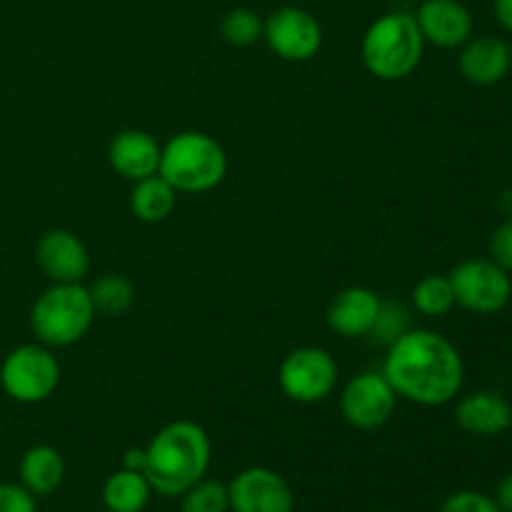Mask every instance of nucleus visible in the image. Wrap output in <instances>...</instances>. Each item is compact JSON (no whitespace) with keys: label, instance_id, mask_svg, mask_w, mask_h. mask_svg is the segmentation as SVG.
Listing matches in <instances>:
<instances>
[{"label":"nucleus","instance_id":"obj_1","mask_svg":"<svg viewBox=\"0 0 512 512\" xmlns=\"http://www.w3.org/2000/svg\"><path fill=\"white\" fill-rule=\"evenodd\" d=\"M383 375L398 398L435 408L455 400L465 380L458 348L433 330H408L390 343Z\"/></svg>","mask_w":512,"mask_h":512},{"label":"nucleus","instance_id":"obj_2","mask_svg":"<svg viewBox=\"0 0 512 512\" xmlns=\"http://www.w3.org/2000/svg\"><path fill=\"white\" fill-rule=\"evenodd\" d=\"M143 475L153 493L180 498L200 478H205L213 460L208 433L193 420H175L160 428L145 445Z\"/></svg>","mask_w":512,"mask_h":512},{"label":"nucleus","instance_id":"obj_3","mask_svg":"<svg viewBox=\"0 0 512 512\" xmlns=\"http://www.w3.org/2000/svg\"><path fill=\"white\" fill-rule=\"evenodd\" d=\"M425 40L415 15L393 10L380 15L365 30L360 55L370 75L378 80H403L415 73L423 60Z\"/></svg>","mask_w":512,"mask_h":512},{"label":"nucleus","instance_id":"obj_4","mask_svg":"<svg viewBox=\"0 0 512 512\" xmlns=\"http://www.w3.org/2000/svg\"><path fill=\"white\" fill-rule=\"evenodd\" d=\"M228 173V155L223 145L208 133L185 130L173 135L160 153L158 175L178 193H208L218 188Z\"/></svg>","mask_w":512,"mask_h":512},{"label":"nucleus","instance_id":"obj_5","mask_svg":"<svg viewBox=\"0 0 512 512\" xmlns=\"http://www.w3.org/2000/svg\"><path fill=\"white\" fill-rule=\"evenodd\" d=\"M93 320V300L80 283H53L30 310V328L48 348H68L83 340Z\"/></svg>","mask_w":512,"mask_h":512},{"label":"nucleus","instance_id":"obj_6","mask_svg":"<svg viewBox=\"0 0 512 512\" xmlns=\"http://www.w3.org/2000/svg\"><path fill=\"white\" fill-rule=\"evenodd\" d=\"M60 383V363L43 345H20L0 365V385L15 403L35 405L48 400Z\"/></svg>","mask_w":512,"mask_h":512},{"label":"nucleus","instance_id":"obj_7","mask_svg":"<svg viewBox=\"0 0 512 512\" xmlns=\"http://www.w3.org/2000/svg\"><path fill=\"white\" fill-rule=\"evenodd\" d=\"M278 383L285 398L293 403H323L338 383V363L328 350L315 348V345L295 348L280 363Z\"/></svg>","mask_w":512,"mask_h":512},{"label":"nucleus","instance_id":"obj_8","mask_svg":"<svg viewBox=\"0 0 512 512\" xmlns=\"http://www.w3.org/2000/svg\"><path fill=\"white\" fill-rule=\"evenodd\" d=\"M455 305L475 315H495L510 303L512 280L508 270L493 260H465L448 275Z\"/></svg>","mask_w":512,"mask_h":512},{"label":"nucleus","instance_id":"obj_9","mask_svg":"<svg viewBox=\"0 0 512 512\" xmlns=\"http://www.w3.org/2000/svg\"><path fill=\"white\" fill-rule=\"evenodd\" d=\"M263 38L278 58L288 63H305L318 55L323 45V28L308 10L285 5L268 15L263 25Z\"/></svg>","mask_w":512,"mask_h":512},{"label":"nucleus","instance_id":"obj_10","mask_svg":"<svg viewBox=\"0 0 512 512\" xmlns=\"http://www.w3.org/2000/svg\"><path fill=\"white\" fill-rule=\"evenodd\" d=\"M395 395L393 385L388 383L383 373H360L345 385L340 395V413L345 423L358 430H378L393 418Z\"/></svg>","mask_w":512,"mask_h":512},{"label":"nucleus","instance_id":"obj_11","mask_svg":"<svg viewBox=\"0 0 512 512\" xmlns=\"http://www.w3.org/2000/svg\"><path fill=\"white\" fill-rule=\"evenodd\" d=\"M233 512H293L295 495L283 475L270 468H248L228 483Z\"/></svg>","mask_w":512,"mask_h":512},{"label":"nucleus","instance_id":"obj_12","mask_svg":"<svg viewBox=\"0 0 512 512\" xmlns=\"http://www.w3.org/2000/svg\"><path fill=\"white\" fill-rule=\"evenodd\" d=\"M35 263L53 283H80L90 270V253L78 235L55 228L35 245Z\"/></svg>","mask_w":512,"mask_h":512},{"label":"nucleus","instance_id":"obj_13","mask_svg":"<svg viewBox=\"0 0 512 512\" xmlns=\"http://www.w3.org/2000/svg\"><path fill=\"white\" fill-rule=\"evenodd\" d=\"M415 23L425 43L438 48H463L473 38V15L460 0H423Z\"/></svg>","mask_w":512,"mask_h":512},{"label":"nucleus","instance_id":"obj_14","mask_svg":"<svg viewBox=\"0 0 512 512\" xmlns=\"http://www.w3.org/2000/svg\"><path fill=\"white\" fill-rule=\"evenodd\" d=\"M380 308L383 300L373 293L370 288H345L330 300L328 305V325L343 338H363V335L373 333L375 323H378Z\"/></svg>","mask_w":512,"mask_h":512},{"label":"nucleus","instance_id":"obj_15","mask_svg":"<svg viewBox=\"0 0 512 512\" xmlns=\"http://www.w3.org/2000/svg\"><path fill=\"white\" fill-rule=\"evenodd\" d=\"M160 153L163 145L145 130H123L115 135L108 145V163L110 168L125 180H138L158 175Z\"/></svg>","mask_w":512,"mask_h":512},{"label":"nucleus","instance_id":"obj_16","mask_svg":"<svg viewBox=\"0 0 512 512\" xmlns=\"http://www.w3.org/2000/svg\"><path fill=\"white\" fill-rule=\"evenodd\" d=\"M463 78L473 85H495L512 70V48L503 38H470L458 58Z\"/></svg>","mask_w":512,"mask_h":512},{"label":"nucleus","instance_id":"obj_17","mask_svg":"<svg viewBox=\"0 0 512 512\" xmlns=\"http://www.w3.org/2000/svg\"><path fill=\"white\" fill-rule=\"evenodd\" d=\"M455 423L470 435L493 438L505 433L512 425V408L503 393L495 390H478L470 393L455 405Z\"/></svg>","mask_w":512,"mask_h":512},{"label":"nucleus","instance_id":"obj_18","mask_svg":"<svg viewBox=\"0 0 512 512\" xmlns=\"http://www.w3.org/2000/svg\"><path fill=\"white\" fill-rule=\"evenodd\" d=\"M20 485L35 498L53 495L65 480V460L50 445H33L20 458Z\"/></svg>","mask_w":512,"mask_h":512},{"label":"nucleus","instance_id":"obj_19","mask_svg":"<svg viewBox=\"0 0 512 512\" xmlns=\"http://www.w3.org/2000/svg\"><path fill=\"white\" fill-rule=\"evenodd\" d=\"M103 505L110 512H143L148 508L150 488L148 478L140 470L120 468L103 483Z\"/></svg>","mask_w":512,"mask_h":512},{"label":"nucleus","instance_id":"obj_20","mask_svg":"<svg viewBox=\"0 0 512 512\" xmlns=\"http://www.w3.org/2000/svg\"><path fill=\"white\" fill-rule=\"evenodd\" d=\"M178 203V190L160 175L138 180L130 190V210L143 223H163L173 215Z\"/></svg>","mask_w":512,"mask_h":512},{"label":"nucleus","instance_id":"obj_21","mask_svg":"<svg viewBox=\"0 0 512 512\" xmlns=\"http://www.w3.org/2000/svg\"><path fill=\"white\" fill-rule=\"evenodd\" d=\"M88 293L90 300H93L95 313L108 315V318H118V315L128 313L135 303V285L125 275H103V278L90 285Z\"/></svg>","mask_w":512,"mask_h":512},{"label":"nucleus","instance_id":"obj_22","mask_svg":"<svg viewBox=\"0 0 512 512\" xmlns=\"http://www.w3.org/2000/svg\"><path fill=\"white\" fill-rule=\"evenodd\" d=\"M413 305L425 318H443L455 308V293L448 275H425L413 288Z\"/></svg>","mask_w":512,"mask_h":512},{"label":"nucleus","instance_id":"obj_23","mask_svg":"<svg viewBox=\"0 0 512 512\" xmlns=\"http://www.w3.org/2000/svg\"><path fill=\"white\" fill-rule=\"evenodd\" d=\"M180 512H230L228 485L200 478L180 495Z\"/></svg>","mask_w":512,"mask_h":512},{"label":"nucleus","instance_id":"obj_24","mask_svg":"<svg viewBox=\"0 0 512 512\" xmlns=\"http://www.w3.org/2000/svg\"><path fill=\"white\" fill-rule=\"evenodd\" d=\"M263 25L260 15L250 8H233L225 13L223 23H220V33L235 48H248V45L258 43L263 38Z\"/></svg>","mask_w":512,"mask_h":512},{"label":"nucleus","instance_id":"obj_25","mask_svg":"<svg viewBox=\"0 0 512 512\" xmlns=\"http://www.w3.org/2000/svg\"><path fill=\"white\" fill-rule=\"evenodd\" d=\"M373 333L378 335L380 340H385V343H393L400 335L408 333V315H405V310L400 308V305L383 303Z\"/></svg>","mask_w":512,"mask_h":512},{"label":"nucleus","instance_id":"obj_26","mask_svg":"<svg viewBox=\"0 0 512 512\" xmlns=\"http://www.w3.org/2000/svg\"><path fill=\"white\" fill-rule=\"evenodd\" d=\"M440 512H503L493 498L478 490H460L443 503Z\"/></svg>","mask_w":512,"mask_h":512},{"label":"nucleus","instance_id":"obj_27","mask_svg":"<svg viewBox=\"0 0 512 512\" xmlns=\"http://www.w3.org/2000/svg\"><path fill=\"white\" fill-rule=\"evenodd\" d=\"M490 260L510 273L512 270V218H505L490 235Z\"/></svg>","mask_w":512,"mask_h":512},{"label":"nucleus","instance_id":"obj_28","mask_svg":"<svg viewBox=\"0 0 512 512\" xmlns=\"http://www.w3.org/2000/svg\"><path fill=\"white\" fill-rule=\"evenodd\" d=\"M0 512H38L35 495H30L23 485L0 483Z\"/></svg>","mask_w":512,"mask_h":512},{"label":"nucleus","instance_id":"obj_29","mask_svg":"<svg viewBox=\"0 0 512 512\" xmlns=\"http://www.w3.org/2000/svg\"><path fill=\"white\" fill-rule=\"evenodd\" d=\"M495 503H498V508L503 512H512V473L505 475L503 480L498 483V488H495Z\"/></svg>","mask_w":512,"mask_h":512},{"label":"nucleus","instance_id":"obj_30","mask_svg":"<svg viewBox=\"0 0 512 512\" xmlns=\"http://www.w3.org/2000/svg\"><path fill=\"white\" fill-rule=\"evenodd\" d=\"M493 13H495V20L500 23V28L512 35V0H495Z\"/></svg>","mask_w":512,"mask_h":512},{"label":"nucleus","instance_id":"obj_31","mask_svg":"<svg viewBox=\"0 0 512 512\" xmlns=\"http://www.w3.org/2000/svg\"><path fill=\"white\" fill-rule=\"evenodd\" d=\"M143 465H145V450L143 448H130L128 453L123 455V468L140 470V473H143Z\"/></svg>","mask_w":512,"mask_h":512},{"label":"nucleus","instance_id":"obj_32","mask_svg":"<svg viewBox=\"0 0 512 512\" xmlns=\"http://www.w3.org/2000/svg\"><path fill=\"white\" fill-rule=\"evenodd\" d=\"M100 512H110V510H100Z\"/></svg>","mask_w":512,"mask_h":512}]
</instances>
